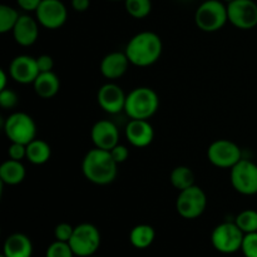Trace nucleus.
Instances as JSON below:
<instances>
[{
    "label": "nucleus",
    "mask_w": 257,
    "mask_h": 257,
    "mask_svg": "<svg viewBox=\"0 0 257 257\" xmlns=\"http://www.w3.org/2000/svg\"><path fill=\"white\" fill-rule=\"evenodd\" d=\"M162 52V39L157 33L150 30L133 35L124 50L131 64L141 68L150 67L158 62Z\"/></svg>",
    "instance_id": "1"
},
{
    "label": "nucleus",
    "mask_w": 257,
    "mask_h": 257,
    "mask_svg": "<svg viewBox=\"0 0 257 257\" xmlns=\"http://www.w3.org/2000/svg\"><path fill=\"white\" fill-rule=\"evenodd\" d=\"M82 172L89 182L98 186H105L115 180L118 163L113 160L110 151L92 148L82 161Z\"/></svg>",
    "instance_id": "2"
},
{
    "label": "nucleus",
    "mask_w": 257,
    "mask_h": 257,
    "mask_svg": "<svg viewBox=\"0 0 257 257\" xmlns=\"http://www.w3.org/2000/svg\"><path fill=\"white\" fill-rule=\"evenodd\" d=\"M160 108V98L150 87H137L125 98L124 112L131 119H150Z\"/></svg>",
    "instance_id": "3"
},
{
    "label": "nucleus",
    "mask_w": 257,
    "mask_h": 257,
    "mask_svg": "<svg viewBox=\"0 0 257 257\" xmlns=\"http://www.w3.org/2000/svg\"><path fill=\"white\" fill-rule=\"evenodd\" d=\"M227 22V5L221 0H206L196 9L195 23L198 29L205 33L218 32Z\"/></svg>",
    "instance_id": "4"
},
{
    "label": "nucleus",
    "mask_w": 257,
    "mask_h": 257,
    "mask_svg": "<svg viewBox=\"0 0 257 257\" xmlns=\"http://www.w3.org/2000/svg\"><path fill=\"white\" fill-rule=\"evenodd\" d=\"M4 133L10 142L28 145L37 138V124L28 113L14 112L5 119Z\"/></svg>",
    "instance_id": "5"
},
{
    "label": "nucleus",
    "mask_w": 257,
    "mask_h": 257,
    "mask_svg": "<svg viewBox=\"0 0 257 257\" xmlns=\"http://www.w3.org/2000/svg\"><path fill=\"white\" fill-rule=\"evenodd\" d=\"M207 207V196L197 185L180 191L176 200V211L185 220H196L203 215Z\"/></svg>",
    "instance_id": "6"
},
{
    "label": "nucleus",
    "mask_w": 257,
    "mask_h": 257,
    "mask_svg": "<svg viewBox=\"0 0 257 257\" xmlns=\"http://www.w3.org/2000/svg\"><path fill=\"white\" fill-rule=\"evenodd\" d=\"M73 252L78 257H90L100 246V232L92 223H80L75 226L69 240Z\"/></svg>",
    "instance_id": "7"
},
{
    "label": "nucleus",
    "mask_w": 257,
    "mask_h": 257,
    "mask_svg": "<svg viewBox=\"0 0 257 257\" xmlns=\"http://www.w3.org/2000/svg\"><path fill=\"white\" fill-rule=\"evenodd\" d=\"M245 233L235 222H223L211 233V243L221 253H233L241 250Z\"/></svg>",
    "instance_id": "8"
},
{
    "label": "nucleus",
    "mask_w": 257,
    "mask_h": 257,
    "mask_svg": "<svg viewBox=\"0 0 257 257\" xmlns=\"http://www.w3.org/2000/svg\"><path fill=\"white\" fill-rule=\"evenodd\" d=\"M230 181L236 192L243 196L257 195V165L242 158L230 172Z\"/></svg>",
    "instance_id": "9"
},
{
    "label": "nucleus",
    "mask_w": 257,
    "mask_h": 257,
    "mask_svg": "<svg viewBox=\"0 0 257 257\" xmlns=\"http://www.w3.org/2000/svg\"><path fill=\"white\" fill-rule=\"evenodd\" d=\"M207 160L217 168H232L242 160L241 148L230 140H217L207 148Z\"/></svg>",
    "instance_id": "10"
},
{
    "label": "nucleus",
    "mask_w": 257,
    "mask_h": 257,
    "mask_svg": "<svg viewBox=\"0 0 257 257\" xmlns=\"http://www.w3.org/2000/svg\"><path fill=\"white\" fill-rule=\"evenodd\" d=\"M228 22L240 30L257 27V4L253 0H233L227 3Z\"/></svg>",
    "instance_id": "11"
},
{
    "label": "nucleus",
    "mask_w": 257,
    "mask_h": 257,
    "mask_svg": "<svg viewBox=\"0 0 257 257\" xmlns=\"http://www.w3.org/2000/svg\"><path fill=\"white\" fill-rule=\"evenodd\" d=\"M35 18L39 22L40 27L49 30H57L67 22V7L62 0H42L35 12Z\"/></svg>",
    "instance_id": "12"
},
{
    "label": "nucleus",
    "mask_w": 257,
    "mask_h": 257,
    "mask_svg": "<svg viewBox=\"0 0 257 257\" xmlns=\"http://www.w3.org/2000/svg\"><path fill=\"white\" fill-rule=\"evenodd\" d=\"M127 94L118 84L108 82L98 89L97 102L99 107L108 114H118L125 107Z\"/></svg>",
    "instance_id": "13"
},
{
    "label": "nucleus",
    "mask_w": 257,
    "mask_h": 257,
    "mask_svg": "<svg viewBox=\"0 0 257 257\" xmlns=\"http://www.w3.org/2000/svg\"><path fill=\"white\" fill-rule=\"evenodd\" d=\"M39 73L37 58L27 54L18 55L9 64L10 78L17 83H20V84L34 83Z\"/></svg>",
    "instance_id": "14"
},
{
    "label": "nucleus",
    "mask_w": 257,
    "mask_h": 257,
    "mask_svg": "<svg viewBox=\"0 0 257 257\" xmlns=\"http://www.w3.org/2000/svg\"><path fill=\"white\" fill-rule=\"evenodd\" d=\"M90 140L94 147L110 151L119 143V131L112 120L100 119L93 124Z\"/></svg>",
    "instance_id": "15"
},
{
    "label": "nucleus",
    "mask_w": 257,
    "mask_h": 257,
    "mask_svg": "<svg viewBox=\"0 0 257 257\" xmlns=\"http://www.w3.org/2000/svg\"><path fill=\"white\" fill-rule=\"evenodd\" d=\"M124 135L131 146L145 148L153 142L155 130L148 119H131L125 125Z\"/></svg>",
    "instance_id": "16"
},
{
    "label": "nucleus",
    "mask_w": 257,
    "mask_h": 257,
    "mask_svg": "<svg viewBox=\"0 0 257 257\" xmlns=\"http://www.w3.org/2000/svg\"><path fill=\"white\" fill-rule=\"evenodd\" d=\"M39 22L29 14H22L13 29L14 40L22 47H30L39 38Z\"/></svg>",
    "instance_id": "17"
},
{
    "label": "nucleus",
    "mask_w": 257,
    "mask_h": 257,
    "mask_svg": "<svg viewBox=\"0 0 257 257\" xmlns=\"http://www.w3.org/2000/svg\"><path fill=\"white\" fill-rule=\"evenodd\" d=\"M131 62L124 52H112L108 53L103 58L99 65V70L105 79L113 82L125 74Z\"/></svg>",
    "instance_id": "18"
},
{
    "label": "nucleus",
    "mask_w": 257,
    "mask_h": 257,
    "mask_svg": "<svg viewBox=\"0 0 257 257\" xmlns=\"http://www.w3.org/2000/svg\"><path fill=\"white\" fill-rule=\"evenodd\" d=\"M3 255L5 257H32V240L24 233H12L5 240Z\"/></svg>",
    "instance_id": "19"
},
{
    "label": "nucleus",
    "mask_w": 257,
    "mask_h": 257,
    "mask_svg": "<svg viewBox=\"0 0 257 257\" xmlns=\"http://www.w3.org/2000/svg\"><path fill=\"white\" fill-rule=\"evenodd\" d=\"M35 93L43 99H50L58 94L60 89V79L54 72L39 73L33 83Z\"/></svg>",
    "instance_id": "20"
},
{
    "label": "nucleus",
    "mask_w": 257,
    "mask_h": 257,
    "mask_svg": "<svg viewBox=\"0 0 257 257\" xmlns=\"http://www.w3.org/2000/svg\"><path fill=\"white\" fill-rule=\"evenodd\" d=\"M27 170L22 161L7 160L0 166V181L8 186H17L25 180Z\"/></svg>",
    "instance_id": "21"
},
{
    "label": "nucleus",
    "mask_w": 257,
    "mask_h": 257,
    "mask_svg": "<svg viewBox=\"0 0 257 257\" xmlns=\"http://www.w3.org/2000/svg\"><path fill=\"white\" fill-rule=\"evenodd\" d=\"M52 157V148L49 143L35 138L27 145V160L33 165H44Z\"/></svg>",
    "instance_id": "22"
},
{
    "label": "nucleus",
    "mask_w": 257,
    "mask_h": 257,
    "mask_svg": "<svg viewBox=\"0 0 257 257\" xmlns=\"http://www.w3.org/2000/svg\"><path fill=\"white\" fill-rule=\"evenodd\" d=\"M155 228L151 225H146V223L135 226L130 233V241L132 246L136 248H140V250L150 247L153 243V241H155Z\"/></svg>",
    "instance_id": "23"
},
{
    "label": "nucleus",
    "mask_w": 257,
    "mask_h": 257,
    "mask_svg": "<svg viewBox=\"0 0 257 257\" xmlns=\"http://www.w3.org/2000/svg\"><path fill=\"white\" fill-rule=\"evenodd\" d=\"M170 182L180 192L195 185V173L187 166H177L171 172Z\"/></svg>",
    "instance_id": "24"
},
{
    "label": "nucleus",
    "mask_w": 257,
    "mask_h": 257,
    "mask_svg": "<svg viewBox=\"0 0 257 257\" xmlns=\"http://www.w3.org/2000/svg\"><path fill=\"white\" fill-rule=\"evenodd\" d=\"M125 12L135 19H145L152 12V0H123Z\"/></svg>",
    "instance_id": "25"
},
{
    "label": "nucleus",
    "mask_w": 257,
    "mask_h": 257,
    "mask_svg": "<svg viewBox=\"0 0 257 257\" xmlns=\"http://www.w3.org/2000/svg\"><path fill=\"white\" fill-rule=\"evenodd\" d=\"M20 15L22 14H19L18 10L10 5H0V33L7 34L13 32Z\"/></svg>",
    "instance_id": "26"
},
{
    "label": "nucleus",
    "mask_w": 257,
    "mask_h": 257,
    "mask_svg": "<svg viewBox=\"0 0 257 257\" xmlns=\"http://www.w3.org/2000/svg\"><path fill=\"white\" fill-rule=\"evenodd\" d=\"M235 223L241 228L243 233L257 232V211L255 210H243L242 212L236 216Z\"/></svg>",
    "instance_id": "27"
},
{
    "label": "nucleus",
    "mask_w": 257,
    "mask_h": 257,
    "mask_svg": "<svg viewBox=\"0 0 257 257\" xmlns=\"http://www.w3.org/2000/svg\"><path fill=\"white\" fill-rule=\"evenodd\" d=\"M72 247L69 242H63V241L55 240L54 242L50 243L49 247L47 248L45 257H74Z\"/></svg>",
    "instance_id": "28"
},
{
    "label": "nucleus",
    "mask_w": 257,
    "mask_h": 257,
    "mask_svg": "<svg viewBox=\"0 0 257 257\" xmlns=\"http://www.w3.org/2000/svg\"><path fill=\"white\" fill-rule=\"evenodd\" d=\"M241 251L245 257H257V232L246 233Z\"/></svg>",
    "instance_id": "29"
},
{
    "label": "nucleus",
    "mask_w": 257,
    "mask_h": 257,
    "mask_svg": "<svg viewBox=\"0 0 257 257\" xmlns=\"http://www.w3.org/2000/svg\"><path fill=\"white\" fill-rule=\"evenodd\" d=\"M18 103H19V97L14 90L10 88L0 90V105L4 109H12V108L17 107Z\"/></svg>",
    "instance_id": "30"
},
{
    "label": "nucleus",
    "mask_w": 257,
    "mask_h": 257,
    "mask_svg": "<svg viewBox=\"0 0 257 257\" xmlns=\"http://www.w3.org/2000/svg\"><path fill=\"white\" fill-rule=\"evenodd\" d=\"M73 232H74V227L67 222H62L57 225L54 230V237L55 240L63 241V242H69L70 237H72Z\"/></svg>",
    "instance_id": "31"
},
{
    "label": "nucleus",
    "mask_w": 257,
    "mask_h": 257,
    "mask_svg": "<svg viewBox=\"0 0 257 257\" xmlns=\"http://www.w3.org/2000/svg\"><path fill=\"white\" fill-rule=\"evenodd\" d=\"M8 157L15 161H23L27 158V145L12 142L8 148Z\"/></svg>",
    "instance_id": "32"
},
{
    "label": "nucleus",
    "mask_w": 257,
    "mask_h": 257,
    "mask_svg": "<svg viewBox=\"0 0 257 257\" xmlns=\"http://www.w3.org/2000/svg\"><path fill=\"white\" fill-rule=\"evenodd\" d=\"M110 155H112L113 160L119 165V163L125 162L128 160V157H130V150L124 145L118 143L114 148L110 150Z\"/></svg>",
    "instance_id": "33"
},
{
    "label": "nucleus",
    "mask_w": 257,
    "mask_h": 257,
    "mask_svg": "<svg viewBox=\"0 0 257 257\" xmlns=\"http://www.w3.org/2000/svg\"><path fill=\"white\" fill-rule=\"evenodd\" d=\"M37 64L40 73L52 72L54 67V60L49 54H40L39 57H37Z\"/></svg>",
    "instance_id": "34"
},
{
    "label": "nucleus",
    "mask_w": 257,
    "mask_h": 257,
    "mask_svg": "<svg viewBox=\"0 0 257 257\" xmlns=\"http://www.w3.org/2000/svg\"><path fill=\"white\" fill-rule=\"evenodd\" d=\"M40 3H42V0H17L18 7L27 13L37 12V9H38V7L40 5Z\"/></svg>",
    "instance_id": "35"
},
{
    "label": "nucleus",
    "mask_w": 257,
    "mask_h": 257,
    "mask_svg": "<svg viewBox=\"0 0 257 257\" xmlns=\"http://www.w3.org/2000/svg\"><path fill=\"white\" fill-rule=\"evenodd\" d=\"M90 7V0H72V8L78 13L87 12Z\"/></svg>",
    "instance_id": "36"
},
{
    "label": "nucleus",
    "mask_w": 257,
    "mask_h": 257,
    "mask_svg": "<svg viewBox=\"0 0 257 257\" xmlns=\"http://www.w3.org/2000/svg\"><path fill=\"white\" fill-rule=\"evenodd\" d=\"M10 77V74H8L4 69H0V90L5 89L7 88L8 78Z\"/></svg>",
    "instance_id": "37"
},
{
    "label": "nucleus",
    "mask_w": 257,
    "mask_h": 257,
    "mask_svg": "<svg viewBox=\"0 0 257 257\" xmlns=\"http://www.w3.org/2000/svg\"><path fill=\"white\" fill-rule=\"evenodd\" d=\"M223 2H226V3H231V2H233V0H223Z\"/></svg>",
    "instance_id": "38"
},
{
    "label": "nucleus",
    "mask_w": 257,
    "mask_h": 257,
    "mask_svg": "<svg viewBox=\"0 0 257 257\" xmlns=\"http://www.w3.org/2000/svg\"><path fill=\"white\" fill-rule=\"evenodd\" d=\"M109 2H120V0H109Z\"/></svg>",
    "instance_id": "39"
},
{
    "label": "nucleus",
    "mask_w": 257,
    "mask_h": 257,
    "mask_svg": "<svg viewBox=\"0 0 257 257\" xmlns=\"http://www.w3.org/2000/svg\"><path fill=\"white\" fill-rule=\"evenodd\" d=\"M0 257H5V256H4V255H2V256H0Z\"/></svg>",
    "instance_id": "40"
},
{
    "label": "nucleus",
    "mask_w": 257,
    "mask_h": 257,
    "mask_svg": "<svg viewBox=\"0 0 257 257\" xmlns=\"http://www.w3.org/2000/svg\"><path fill=\"white\" fill-rule=\"evenodd\" d=\"M90 257H94V256H90Z\"/></svg>",
    "instance_id": "41"
}]
</instances>
